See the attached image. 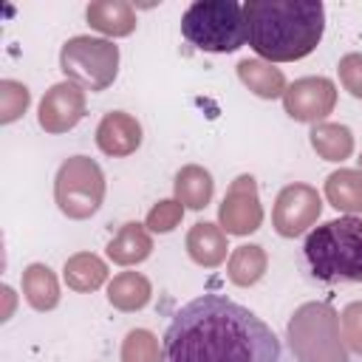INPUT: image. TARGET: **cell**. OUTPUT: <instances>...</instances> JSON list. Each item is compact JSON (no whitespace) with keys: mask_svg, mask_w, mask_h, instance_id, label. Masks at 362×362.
Here are the masks:
<instances>
[{"mask_svg":"<svg viewBox=\"0 0 362 362\" xmlns=\"http://www.w3.org/2000/svg\"><path fill=\"white\" fill-rule=\"evenodd\" d=\"M161 362H280V339L246 305L201 294L167 325Z\"/></svg>","mask_w":362,"mask_h":362,"instance_id":"cell-1","label":"cell"},{"mask_svg":"<svg viewBox=\"0 0 362 362\" xmlns=\"http://www.w3.org/2000/svg\"><path fill=\"white\" fill-rule=\"evenodd\" d=\"M246 40L269 62L308 57L325 31L320 0H249L243 3Z\"/></svg>","mask_w":362,"mask_h":362,"instance_id":"cell-2","label":"cell"},{"mask_svg":"<svg viewBox=\"0 0 362 362\" xmlns=\"http://www.w3.org/2000/svg\"><path fill=\"white\" fill-rule=\"evenodd\" d=\"M305 260L311 274L325 283H359L362 280V218L345 215L325 221L305 238Z\"/></svg>","mask_w":362,"mask_h":362,"instance_id":"cell-3","label":"cell"},{"mask_svg":"<svg viewBox=\"0 0 362 362\" xmlns=\"http://www.w3.org/2000/svg\"><path fill=\"white\" fill-rule=\"evenodd\" d=\"M181 34L201 51H238L246 42L243 6L238 0H195L181 14Z\"/></svg>","mask_w":362,"mask_h":362,"instance_id":"cell-4","label":"cell"},{"mask_svg":"<svg viewBox=\"0 0 362 362\" xmlns=\"http://www.w3.org/2000/svg\"><path fill=\"white\" fill-rule=\"evenodd\" d=\"M59 68L68 82L88 90H105L119 71V48L99 37H71L59 51Z\"/></svg>","mask_w":362,"mask_h":362,"instance_id":"cell-5","label":"cell"},{"mask_svg":"<svg viewBox=\"0 0 362 362\" xmlns=\"http://www.w3.org/2000/svg\"><path fill=\"white\" fill-rule=\"evenodd\" d=\"M288 337L300 362H348L345 348L339 345L337 317L328 305H303L288 325Z\"/></svg>","mask_w":362,"mask_h":362,"instance_id":"cell-6","label":"cell"},{"mask_svg":"<svg viewBox=\"0 0 362 362\" xmlns=\"http://www.w3.org/2000/svg\"><path fill=\"white\" fill-rule=\"evenodd\" d=\"M54 198H57V206L62 209V215H68L74 221L90 218L102 206V198H105V175H102L99 164L88 156L68 158L57 173Z\"/></svg>","mask_w":362,"mask_h":362,"instance_id":"cell-7","label":"cell"},{"mask_svg":"<svg viewBox=\"0 0 362 362\" xmlns=\"http://www.w3.org/2000/svg\"><path fill=\"white\" fill-rule=\"evenodd\" d=\"M322 201L320 192L308 184H288L280 189L277 201H274V229L283 238H297L303 235L317 218H320Z\"/></svg>","mask_w":362,"mask_h":362,"instance_id":"cell-8","label":"cell"},{"mask_svg":"<svg viewBox=\"0 0 362 362\" xmlns=\"http://www.w3.org/2000/svg\"><path fill=\"white\" fill-rule=\"evenodd\" d=\"M221 226L226 229V235H249L260 226L263 221V206L257 198V184L252 175H238L221 204Z\"/></svg>","mask_w":362,"mask_h":362,"instance_id":"cell-9","label":"cell"},{"mask_svg":"<svg viewBox=\"0 0 362 362\" xmlns=\"http://www.w3.org/2000/svg\"><path fill=\"white\" fill-rule=\"evenodd\" d=\"M286 113L297 122H320L337 105V88L325 76H303L283 93Z\"/></svg>","mask_w":362,"mask_h":362,"instance_id":"cell-10","label":"cell"},{"mask_svg":"<svg viewBox=\"0 0 362 362\" xmlns=\"http://www.w3.org/2000/svg\"><path fill=\"white\" fill-rule=\"evenodd\" d=\"M85 116V90L76 82L54 85L40 102V127L45 133H65Z\"/></svg>","mask_w":362,"mask_h":362,"instance_id":"cell-11","label":"cell"},{"mask_svg":"<svg viewBox=\"0 0 362 362\" xmlns=\"http://www.w3.org/2000/svg\"><path fill=\"white\" fill-rule=\"evenodd\" d=\"M96 144L102 153H107L113 158L130 156L141 144V124L130 113L110 110V113H105V119L96 127Z\"/></svg>","mask_w":362,"mask_h":362,"instance_id":"cell-12","label":"cell"},{"mask_svg":"<svg viewBox=\"0 0 362 362\" xmlns=\"http://www.w3.org/2000/svg\"><path fill=\"white\" fill-rule=\"evenodd\" d=\"M226 249H229V246H226L223 229L215 226V223H209V221H198V223L189 229V235H187V252H189V257H192L198 266L212 269V266L223 263Z\"/></svg>","mask_w":362,"mask_h":362,"instance_id":"cell-13","label":"cell"},{"mask_svg":"<svg viewBox=\"0 0 362 362\" xmlns=\"http://www.w3.org/2000/svg\"><path fill=\"white\" fill-rule=\"evenodd\" d=\"M88 23L110 37H127L136 28V11L124 0H96L88 6Z\"/></svg>","mask_w":362,"mask_h":362,"instance_id":"cell-14","label":"cell"},{"mask_svg":"<svg viewBox=\"0 0 362 362\" xmlns=\"http://www.w3.org/2000/svg\"><path fill=\"white\" fill-rule=\"evenodd\" d=\"M153 252V240L147 235V229L141 223H124L119 229V235L107 243V257L119 266H133V263H141L147 255Z\"/></svg>","mask_w":362,"mask_h":362,"instance_id":"cell-15","label":"cell"},{"mask_svg":"<svg viewBox=\"0 0 362 362\" xmlns=\"http://www.w3.org/2000/svg\"><path fill=\"white\" fill-rule=\"evenodd\" d=\"M107 300L119 311H139L150 303V280L139 272H122L110 280Z\"/></svg>","mask_w":362,"mask_h":362,"instance_id":"cell-16","label":"cell"},{"mask_svg":"<svg viewBox=\"0 0 362 362\" xmlns=\"http://www.w3.org/2000/svg\"><path fill=\"white\" fill-rule=\"evenodd\" d=\"M212 189H215L212 175L198 164H187L175 175V198H178L181 206L204 209L212 198Z\"/></svg>","mask_w":362,"mask_h":362,"instance_id":"cell-17","label":"cell"},{"mask_svg":"<svg viewBox=\"0 0 362 362\" xmlns=\"http://www.w3.org/2000/svg\"><path fill=\"white\" fill-rule=\"evenodd\" d=\"M325 198L339 212H362V170H337L325 178Z\"/></svg>","mask_w":362,"mask_h":362,"instance_id":"cell-18","label":"cell"},{"mask_svg":"<svg viewBox=\"0 0 362 362\" xmlns=\"http://www.w3.org/2000/svg\"><path fill=\"white\" fill-rule=\"evenodd\" d=\"M238 76H240V82H243L252 93H257V96H263V99H277V96L286 93V79H283V74H280L277 68H272V62H263V59H243V62L238 65Z\"/></svg>","mask_w":362,"mask_h":362,"instance_id":"cell-19","label":"cell"},{"mask_svg":"<svg viewBox=\"0 0 362 362\" xmlns=\"http://www.w3.org/2000/svg\"><path fill=\"white\" fill-rule=\"evenodd\" d=\"M23 291H25V300L37 308V311H48L59 303V286H57V277L48 266L42 263H31L25 272H23Z\"/></svg>","mask_w":362,"mask_h":362,"instance_id":"cell-20","label":"cell"},{"mask_svg":"<svg viewBox=\"0 0 362 362\" xmlns=\"http://www.w3.org/2000/svg\"><path fill=\"white\" fill-rule=\"evenodd\" d=\"M65 283L76 291H93L105 283L107 277V269L105 263L96 257V255H88V252H79L74 257L65 260Z\"/></svg>","mask_w":362,"mask_h":362,"instance_id":"cell-21","label":"cell"},{"mask_svg":"<svg viewBox=\"0 0 362 362\" xmlns=\"http://www.w3.org/2000/svg\"><path fill=\"white\" fill-rule=\"evenodd\" d=\"M311 147L325 161H342L354 150V136H351V130L345 124H314Z\"/></svg>","mask_w":362,"mask_h":362,"instance_id":"cell-22","label":"cell"},{"mask_svg":"<svg viewBox=\"0 0 362 362\" xmlns=\"http://www.w3.org/2000/svg\"><path fill=\"white\" fill-rule=\"evenodd\" d=\"M266 272V252L263 246H238L229 257V280L235 286H252L263 277Z\"/></svg>","mask_w":362,"mask_h":362,"instance_id":"cell-23","label":"cell"},{"mask_svg":"<svg viewBox=\"0 0 362 362\" xmlns=\"http://www.w3.org/2000/svg\"><path fill=\"white\" fill-rule=\"evenodd\" d=\"M122 362H161L158 359V339L144 328L130 331L122 342Z\"/></svg>","mask_w":362,"mask_h":362,"instance_id":"cell-24","label":"cell"},{"mask_svg":"<svg viewBox=\"0 0 362 362\" xmlns=\"http://www.w3.org/2000/svg\"><path fill=\"white\" fill-rule=\"evenodd\" d=\"M28 99H31V93H28L25 85L11 82V79H3V82H0V122L8 124V122H14L20 113H25Z\"/></svg>","mask_w":362,"mask_h":362,"instance_id":"cell-25","label":"cell"},{"mask_svg":"<svg viewBox=\"0 0 362 362\" xmlns=\"http://www.w3.org/2000/svg\"><path fill=\"white\" fill-rule=\"evenodd\" d=\"M181 218H184V206L178 201H158L147 212V229H153V232H170V229L178 226Z\"/></svg>","mask_w":362,"mask_h":362,"instance_id":"cell-26","label":"cell"},{"mask_svg":"<svg viewBox=\"0 0 362 362\" xmlns=\"http://www.w3.org/2000/svg\"><path fill=\"white\" fill-rule=\"evenodd\" d=\"M339 322H342V339L348 342V348L362 354V303L345 305Z\"/></svg>","mask_w":362,"mask_h":362,"instance_id":"cell-27","label":"cell"},{"mask_svg":"<svg viewBox=\"0 0 362 362\" xmlns=\"http://www.w3.org/2000/svg\"><path fill=\"white\" fill-rule=\"evenodd\" d=\"M339 79L351 96L362 99V54H345L339 59Z\"/></svg>","mask_w":362,"mask_h":362,"instance_id":"cell-28","label":"cell"},{"mask_svg":"<svg viewBox=\"0 0 362 362\" xmlns=\"http://www.w3.org/2000/svg\"><path fill=\"white\" fill-rule=\"evenodd\" d=\"M359 170H362V156H359Z\"/></svg>","mask_w":362,"mask_h":362,"instance_id":"cell-29","label":"cell"}]
</instances>
